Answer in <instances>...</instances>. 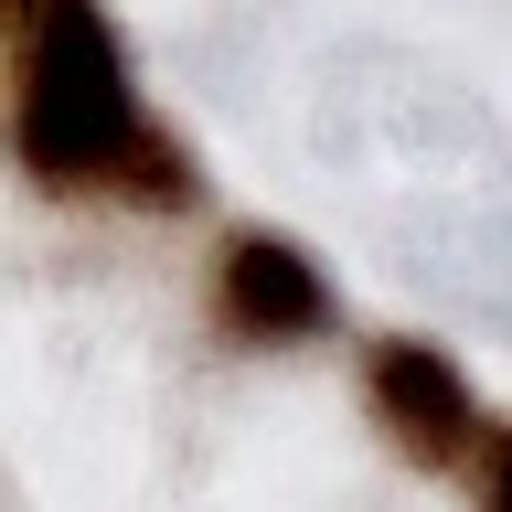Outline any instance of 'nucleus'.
Segmentation results:
<instances>
[{"mask_svg":"<svg viewBox=\"0 0 512 512\" xmlns=\"http://www.w3.org/2000/svg\"><path fill=\"white\" fill-rule=\"evenodd\" d=\"M214 310L235 342H310L331 320V288H320V267L288 235H235L214 256Z\"/></svg>","mask_w":512,"mask_h":512,"instance_id":"obj_3","label":"nucleus"},{"mask_svg":"<svg viewBox=\"0 0 512 512\" xmlns=\"http://www.w3.org/2000/svg\"><path fill=\"white\" fill-rule=\"evenodd\" d=\"M363 384H374V416L395 427V448H406V459H427V470H459V459H480V448H491L480 395L459 384V363H448L438 342H374Z\"/></svg>","mask_w":512,"mask_h":512,"instance_id":"obj_2","label":"nucleus"},{"mask_svg":"<svg viewBox=\"0 0 512 512\" xmlns=\"http://www.w3.org/2000/svg\"><path fill=\"white\" fill-rule=\"evenodd\" d=\"M11 150L43 192H107L128 171H150V192L182 203L192 182H160V160L182 171V150H160L128 86V54L96 0H22V64H11Z\"/></svg>","mask_w":512,"mask_h":512,"instance_id":"obj_1","label":"nucleus"},{"mask_svg":"<svg viewBox=\"0 0 512 512\" xmlns=\"http://www.w3.org/2000/svg\"><path fill=\"white\" fill-rule=\"evenodd\" d=\"M480 512H512V427H491L480 448Z\"/></svg>","mask_w":512,"mask_h":512,"instance_id":"obj_4","label":"nucleus"}]
</instances>
